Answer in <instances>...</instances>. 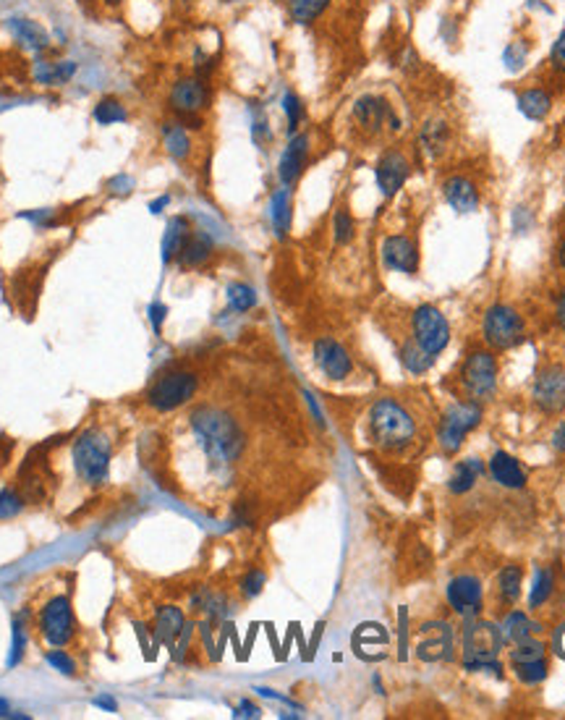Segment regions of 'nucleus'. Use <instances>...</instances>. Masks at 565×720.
Returning <instances> with one entry per match:
<instances>
[{
  "label": "nucleus",
  "instance_id": "f257e3e1",
  "mask_svg": "<svg viewBox=\"0 0 565 720\" xmlns=\"http://www.w3.org/2000/svg\"><path fill=\"white\" fill-rule=\"evenodd\" d=\"M188 424H191L194 438L202 445L205 456L217 469L233 464L241 456L243 433L228 412L217 406H196L188 415Z\"/></svg>",
  "mask_w": 565,
  "mask_h": 720
},
{
  "label": "nucleus",
  "instance_id": "f03ea898",
  "mask_svg": "<svg viewBox=\"0 0 565 720\" xmlns=\"http://www.w3.org/2000/svg\"><path fill=\"white\" fill-rule=\"evenodd\" d=\"M456 650H460L463 670H469V673L495 670V676L503 679L500 652L506 650V637H503V629L497 624L482 621L479 615L466 618V626L460 629Z\"/></svg>",
  "mask_w": 565,
  "mask_h": 720
},
{
  "label": "nucleus",
  "instance_id": "7ed1b4c3",
  "mask_svg": "<svg viewBox=\"0 0 565 720\" xmlns=\"http://www.w3.org/2000/svg\"><path fill=\"white\" fill-rule=\"evenodd\" d=\"M369 438L385 453H404L416 438V422L401 401L385 396L377 398L367 416Z\"/></svg>",
  "mask_w": 565,
  "mask_h": 720
},
{
  "label": "nucleus",
  "instance_id": "20e7f679",
  "mask_svg": "<svg viewBox=\"0 0 565 720\" xmlns=\"http://www.w3.org/2000/svg\"><path fill=\"white\" fill-rule=\"evenodd\" d=\"M215 103V87L210 79H202L196 74H181L176 77L168 92H165V108L173 118H178L191 132L205 129V115Z\"/></svg>",
  "mask_w": 565,
  "mask_h": 720
},
{
  "label": "nucleus",
  "instance_id": "39448f33",
  "mask_svg": "<svg viewBox=\"0 0 565 720\" xmlns=\"http://www.w3.org/2000/svg\"><path fill=\"white\" fill-rule=\"evenodd\" d=\"M74 467L84 485L100 488L110 477V459H113V441L100 427H87L74 441Z\"/></svg>",
  "mask_w": 565,
  "mask_h": 720
},
{
  "label": "nucleus",
  "instance_id": "423d86ee",
  "mask_svg": "<svg viewBox=\"0 0 565 720\" xmlns=\"http://www.w3.org/2000/svg\"><path fill=\"white\" fill-rule=\"evenodd\" d=\"M351 123L353 129L367 139H377L379 134L390 132L398 134L404 129V121L396 111V105L382 92H364L351 103Z\"/></svg>",
  "mask_w": 565,
  "mask_h": 720
},
{
  "label": "nucleus",
  "instance_id": "0eeeda50",
  "mask_svg": "<svg viewBox=\"0 0 565 720\" xmlns=\"http://www.w3.org/2000/svg\"><path fill=\"white\" fill-rule=\"evenodd\" d=\"M482 338L489 349L495 351H508L526 341V320L515 306L497 302L487 306L482 317Z\"/></svg>",
  "mask_w": 565,
  "mask_h": 720
},
{
  "label": "nucleus",
  "instance_id": "6e6552de",
  "mask_svg": "<svg viewBox=\"0 0 565 720\" xmlns=\"http://www.w3.org/2000/svg\"><path fill=\"white\" fill-rule=\"evenodd\" d=\"M196 388H199V378L194 372L176 369V372H168V375L158 378L147 390L144 401L152 412L168 415V412H176L184 404H188L196 396Z\"/></svg>",
  "mask_w": 565,
  "mask_h": 720
},
{
  "label": "nucleus",
  "instance_id": "1a4fd4ad",
  "mask_svg": "<svg viewBox=\"0 0 565 720\" xmlns=\"http://www.w3.org/2000/svg\"><path fill=\"white\" fill-rule=\"evenodd\" d=\"M37 632L48 647H66L74 639L77 621H74V608H71L68 595H53L50 600L40 606Z\"/></svg>",
  "mask_w": 565,
  "mask_h": 720
},
{
  "label": "nucleus",
  "instance_id": "9d476101",
  "mask_svg": "<svg viewBox=\"0 0 565 720\" xmlns=\"http://www.w3.org/2000/svg\"><path fill=\"white\" fill-rule=\"evenodd\" d=\"M411 338L430 354L440 357L451 343V323L445 312L434 305H419L411 312Z\"/></svg>",
  "mask_w": 565,
  "mask_h": 720
},
{
  "label": "nucleus",
  "instance_id": "9b49d317",
  "mask_svg": "<svg viewBox=\"0 0 565 720\" xmlns=\"http://www.w3.org/2000/svg\"><path fill=\"white\" fill-rule=\"evenodd\" d=\"M460 388L466 390L469 401L485 404L497 390V360L492 351L477 349L471 351L460 367Z\"/></svg>",
  "mask_w": 565,
  "mask_h": 720
},
{
  "label": "nucleus",
  "instance_id": "f8f14e48",
  "mask_svg": "<svg viewBox=\"0 0 565 720\" xmlns=\"http://www.w3.org/2000/svg\"><path fill=\"white\" fill-rule=\"evenodd\" d=\"M482 404L477 401H463V404H453L442 419H440V427H437V443L445 453H458L463 448V441L469 438L471 430L479 427L482 422Z\"/></svg>",
  "mask_w": 565,
  "mask_h": 720
},
{
  "label": "nucleus",
  "instance_id": "ddd939ff",
  "mask_svg": "<svg viewBox=\"0 0 565 720\" xmlns=\"http://www.w3.org/2000/svg\"><path fill=\"white\" fill-rule=\"evenodd\" d=\"M508 668L524 687H537L550 676V658L547 644L537 637L515 642L508 652Z\"/></svg>",
  "mask_w": 565,
  "mask_h": 720
},
{
  "label": "nucleus",
  "instance_id": "4468645a",
  "mask_svg": "<svg viewBox=\"0 0 565 720\" xmlns=\"http://www.w3.org/2000/svg\"><path fill=\"white\" fill-rule=\"evenodd\" d=\"M532 404L542 415H563L565 412V367L560 361H550L537 372L532 383Z\"/></svg>",
  "mask_w": 565,
  "mask_h": 720
},
{
  "label": "nucleus",
  "instance_id": "2eb2a0df",
  "mask_svg": "<svg viewBox=\"0 0 565 720\" xmlns=\"http://www.w3.org/2000/svg\"><path fill=\"white\" fill-rule=\"evenodd\" d=\"M416 658L424 663H451L456 658V634L448 621H427L419 626Z\"/></svg>",
  "mask_w": 565,
  "mask_h": 720
},
{
  "label": "nucleus",
  "instance_id": "dca6fc26",
  "mask_svg": "<svg viewBox=\"0 0 565 720\" xmlns=\"http://www.w3.org/2000/svg\"><path fill=\"white\" fill-rule=\"evenodd\" d=\"M411 178V158L404 147H385L375 163V181L379 195L393 199Z\"/></svg>",
  "mask_w": 565,
  "mask_h": 720
},
{
  "label": "nucleus",
  "instance_id": "f3484780",
  "mask_svg": "<svg viewBox=\"0 0 565 720\" xmlns=\"http://www.w3.org/2000/svg\"><path fill=\"white\" fill-rule=\"evenodd\" d=\"M309 158H312V134L309 132H296L291 134L283 152H280V160H278V181L283 187H296V181L304 176V170L309 166Z\"/></svg>",
  "mask_w": 565,
  "mask_h": 720
},
{
  "label": "nucleus",
  "instance_id": "a211bd4d",
  "mask_svg": "<svg viewBox=\"0 0 565 720\" xmlns=\"http://www.w3.org/2000/svg\"><path fill=\"white\" fill-rule=\"evenodd\" d=\"M382 265L393 273L416 276L419 273V247L408 233H387L379 244Z\"/></svg>",
  "mask_w": 565,
  "mask_h": 720
},
{
  "label": "nucleus",
  "instance_id": "6ab92c4d",
  "mask_svg": "<svg viewBox=\"0 0 565 720\" xmlns=\"http://www.w3.org/2000/svg\"><path fill=\"white\" fill-rule=\"evenodd\" d=\"M445 597L451 608L456 610L463 618H477L485 606V587L477 574H458L456 579L448 582Z\"/></svg>",
  "mask_w": 565,
  "mask_h": 720
},
{
  "label": "nucleus",
  "instance_id": "aec40b11",
  "mask_svg": "<svg viewBox=\"0 0 565 720\" xmlns=\"http://www.w3.org/2000/svg\"><path fill=\"white\" fill-rule=\"evenodd\" d=\"M312 354H314L317 369L323 372L327 380H333V383L346 380L351 372H353L351 354L346 351V346L338 343L335 338H317L314 346H312Z\"/></svg>",
  "mask_w": 565,
  "mask_h": 720
},
{
  "label": "nucleus",
  "instance_id": "412c9836",
  "mask_svg": "<svg viewBox=\"0 0 565 720\" xmlns=\"http://www.w3.org/2000/svg\"><path fill=\"white\" fill-rule=\"evenodd\" d=\"M5 32L11 34V40L27 50L32 56H45L53 50V37L50 32L42 27L37 19H29V16H8L5 19Z\"/></svg>",
  "mask_w": 565,
  "mask_h": 720
},
{
  "label": "nucleus",
  "instance_id": "4be33fe9",
  "mask_svg": "<svg viewBox=\"0 0 565 720\" xmlns=\"http://www.w3.org/2000/svg\"><path fill=\"white\" fill-rule=\"evenodd\" d=\"M77 71H79L77 60H71V58H50L48 53L45 56H34L32 68H29L32 82L42 87V89H60V87L71 84L74 77H77Z\"/></svg>",
  "mask_w": 565,
  "mask_h": 720
},
{
  "label": "nucleus",
  "instance_id": "5701e85b",
  "mask_svg": "<svg viewBox=\"0 0 565 720\" xmlns=\"http://www.w3.org/2000/svg\"><path fill=\"white\" fill-rule=\"evenodd\" d=\"M442 199L456 210L458 215H471L482 205V189L469 173H451L442 181Z\"/></svg>",
  "mask_w": 565,
  "mask_h": 720
},
{
  "label": "nucleus",
  "instance_id": "b1692460",
  "mask_svg": "<svg viewBox=\"0 0 565 720\" xmlns=\"http://www.w3.org/2000/svg\"><path fill=\"white\" fill-rule=\"evenodd\" d=\"M160 144L162 152L173 160V163H181L187 166L194 158V150H196V141H194V132L184 126L178 118H165L160 123Z\"/></svg>",
  "mask_w": 565,
  "mask_h": 720
},
{
  "label": "nucleus",
  "instance_id": "393cba45",
  "mask_svg": "<svg viewBox=\"0 0 565 720\" xmlns=\"http://www.w3.org/2000/svg\"><path fill=\"white\" fill-rule=\"evenodd\" d=\"M487 474L495 479V485L506 488V490H524L529 482V471L524 469V464L511 456L508 451H495L489 464H487Z\"/></svg>",
  "mask_w": 565,
  "mask_h": 720
},
{
  "label": "nucleus",
  "instance_id": "a878e982",
  "mask_svg": "<svg viewBox=\"0 0 565 720\" xmlns=\"http://www.w3.org/2000/svg\"><path fill=\"white\" fill-rule=\"evenodd\" d=\"M419 144H422V150L430 158L440 160L451 150V144H453V126H451V121L445 115H432V118H427L424 126L419 129Z\"/></svg>",
  "mask_w": 565,
  "mask_h": 720
},
{
  "label": "nucleus",
  "instance_id": "bb28decb",
  "mask_svg": "<svg viewBox=\"0 0 565 720\" xmlns=\"http://www.w3.org/2000/svg\"><path fill=\"white\" fill-rule=\"evenodd\" d=\"M213 257H215V242H213V236L205 233V231H191L184 250H181L178 260H176V265L184 268V270H202V268H207L213 262Z\"/></svg>",
  "mask_w": 565,
  "mask_h": 720
},
{
  "label": "nucleus",
  "instance_id": "cd10ccee",
  "mask_svg": "<svg viewBox=\"0 0 565 720\" xmlns=\"http://www.w3.org/2000/svg\"><path fill=\"white\" fill-rule=\"evenodd\" d=\"M515 105L518 113L526 115L529 121H544L552 105H555V95L550 87H542V84H532V87H524L518 95H515Z\"/></svg>",
  "mask_w": 565,
  "mask_h": 720
},
{
  "label": "nucleus",
  "instance_id": "c85d7f7f",
  "mask_svg": "<svg viewBox=\"0 0 565 720\" xmlns=\"http://www.w3.org/2000/svg\"><path fill=\"white\" fill-rule=\"evenodd\" d=\"M269 223H272L275 236L280 242H286L291 233V225H294V189L291 187L280 184L269 195Z\"/></svg>",
  "mask_w": 565,
  "mask_h": 720
},
{
  "label": "nucleus",
  "instance_id": "c756f323",
  "mask_svg": "<svg viewBox=\"0 0 565 720\" xmlns=\"http://www.w3.org/2000/svg\"><path fill=\"white\" fill-rule=\"evenodd\" d=\"M191 231H194V228H191V221H188L187 215H173V218L168 221L165 231H162V242H160L162 265H173V262L178 260V254L184 250V244H187Z\"/></svg>",
  "mask_w": 565,
  "mask_h": 720
},
{
  "label": "nucleus",
  "instance_id": "7c9ffc66",
  "mask_svg": "<svg viewBox=\"0 0 565 720\" xmlns=\"http://www.w3.org/2000/svg\"><path fill=\"white\" fill-rule=\"evenodd\" d=\"M485 474L487 464L482 459H474V456L463 459V461H458L453 471H451V477H448V490L453 496H466V493H471L479 485V479H485Z\"/></svg>",
  "mask_w": 565,
  "mask_h": 720
},
{
  "label": "nucleus",
  "instance_id": "2f4dec72",
  "mask_svg": "<svg viewBox=\"0 0 565 720\" xmlns=\"http://www.w3.org/2000/svg\"><path fill=\"white\" fill-rule=\"evenodd\" d=\"M184 629H187V615L178 606H160L155 610V632L168 644L170 652L176 650V642H178Z\"/></svg>",
  "mask_w": 565,
  "mask_h": 720
},
{
  "label": "nucleus",
  "instance_id": "473e14b6",
  "mask_svg": "<svg viewBox=\"0 0 565 720\" xmlns=\"http://www.w3.org/2000/svg\"><path fill=\"white\" fill-rule=\"evenodd\" d=\"M333 3L335 0H286V11L296 27H314L327 16Z\"/></svg>",
  "mask_w": 565,
  "mask_h": 720
},
{
  "label": "nucleus",
  "instance_id": "72a5a7b5",
  "mask_svg": "<svg viewBox=\"0 0 565 720\" xmlns=\"http://www.w3.org/2000/svg\"><path fill=\"white\" fill-rule=\"evenodd\" d=\"M92 121L97 126H103V129L115 126V123H126L129 121V105L118 95H103L92 105Z\"/></svg>",
  "mask_w": 565,
  "mask_h": 720
},
{
  "label": "nucleus",
  "instance_id": "f704fd0d",
  "mask_svg": "<svg viewBox=\"0 0 565 720\" xmlns=\"http://www.w3.org/2000/svg\"><path fill=\"white\" fill-rule=\"evenodd\" d=\"M500 629H503L506 642H511V644L524 642V639L534 637L537 632H542V626H539L537 621H532V615H526L524 610H511L506 615V621L500 624Z\"/></svg>",
  "mask_w": 565,
  "mask_h": 720
},
{
  "label": "nucleus",
  "instance_id": "c9c22d12",
  "mask_svg": "<svg viewBox=\"0 0 565 720\" xmlns=\"http://www.w3.org/2000/svg\"><path fill=\"white\" fill-rule=\"evenodd\" d=\"M555 595V571L552 566H539L532 579V589H529V610L544 608Z\"/></svg>",
  "mask_w": 565,
  "mask_h": 720
},
{
  "label": "nucleus",
  "instance_id": "e433bc0d",
  "mask_svg": "<svg viewBox=\"0 0 565 720\" xmlns=\"http://www.w3.org/2000/svg\"><path fill=\"white\" fill-rule=\"evenodd\" d=\"M521 587H524V569L518 563H508L503 566V571L497 574V597L503 606H515L521 597Z\"/></svg>",
  "mask_w": 565,
  "mask_h": 720
},
{
  "label": "nucleus",
  "instance_id": "4c0bfd02",
  "mask_svg": "<svg viewBox=\"0 0 565 720\" xmlns=\"http://www.w3.org/2000/svg\"><path fill=\"white\" fill-rule=\"evenodd\" d=\"M280 108H283V115H286V132L288 137L301 132V126L306 123V103L304 97L298 95L296 89H286L283 97H280Z\"/></svg>",
  "mask_w": 565,
  "mask_h": 720
},
{
  "label": "nucleus",
  "instance_id": "58836bf2",
  "mask_svg": "<svg viewBox=\"0 0 565 720\" xmlns=\"http://www.w3.org/2000/svg\"><path fill=\"white\" fill-rule=\"evenodd\" d=\"M330 231H333V242L338 247H349L356 239V218L351 215V210L346 205L335 207L333 213V223H330Z\"/></svg>",
  "mask_w": 565,
  "mask_h": 720
},
{
  "label": "nucleus",
  "instance_id": "ea45409f",
  "mask_svg": "<svg viewBox=\"0 0 565 720\" xmlns=\"http://www.w3.org/2000/svg\"><path fill=\"white\" fill-rule=\"evenodd\" d=\"M398 357H401V364H404L408 372H414V375H422V372H427L432 367V357L414 341V338H406L404 343H401V351H398Z\"/></svg>",
  "mask_w": 565,
  "mask_h": 720
},
{
  "label": "nucleus",
  "instance_id": "a19ab883",
  "mask_svg": "<svg viewBox=\"0 0 565 720\" xmlns=\"http://www.w3.org/2000/svg\"><path fill=\"white\" fill-rule=\"evenodd\" d=\"M225 296H228V305H231V309L233 312H251L254 306H257V302H260V296H257V288L254 286H249V283H243V280H233V283H228V288H225Z\"/></svg>",
  "mask_w": 565,
  "mask_h": 720
},
{
  "label": "nucleus",
  "instance_id": "79ce46f5",
  "mask_svg": "<svg viewBox=\"0 0 565 720\" xmlns=\"http://www.w3.org/2000/svg\"><path fill=\"white\" fill-rule=\"evenodd\" d=\"M24 652H27V613H19L11 624V655H8V668H16V665L24 661Z\"/></svg>",
  "mask_w": 565,
  "mask_h": 720
},
{
  "label": "nucleus",
  "instance_id": "37998d69",
  "mask_svg": "<svg viewBox=\"0 0 565 720\" xmlns=\"http://www.w3.org/2000/svg\"><path fill=\"white\" fill-rule=\"evenodd\" d=\"M385 644H387V632L379 624H364L356 629V637H353L356 655H364L367 647H385Z\"/></svg>",
  "mask_w": 565,
  "mask_h": 720
},
{
  "label": "nucleus",
  "instance_id": "c03bdc74",
  "mask_svg": "<svg viewBox=\"0 0 565 720\" xmlns=\"http://www.w3.org/2000/svg\"><path fill=\"white\" fill-rule=\"evenodd\" d=\"M24 508H27V498L22 490H16V488L0 490V522H11V519L22 516Z\"/></svg>",
  "mask_w": 565,
  "mask_h": 720
},
{
  "label": "nucleus",
  "instance_id": "a18cd8bd",
  "mask_svg": "<svg viewBox=\"0 0 565 720\" xmlns=\"http://www.w3.org/2000/svg\"><path fill=\"white\" fill-rule=\"evenodd\" d=\"M251 139L260 150H268L272 141V126H269V115L265 108H254L251 115Z\"/></svg>",
  "mask_w": 565,
  "mask_h": 720
},
{
  "label": "nucleus",
  "instance_id": "49530a36",
  "mask_svg": "<svg viewBox=\"0 0 565 720\" xmlns=\"http://www.w3.org/2000/svg\"><path fill=\"white\" fill-rule=\"evenodd\" d=\"M265 584H268V574L262 569H249L243 574L241 582H239V592H241V597H246V600H254L265 589Z\"/></svg>",
  "mask_w": 565,
  "mask_h": 720
},
{
  "label": "nucleus",
  "instance_id": "de8ad7c7",
  "mask_svg": "<svg viewBox=\"0 0 565 720\" xmlns=\"http://www.w3.org/2000/svg\"><path fill=\"white\" fill-rule=\"evenodd\" d=\"M45 661H48V665H50L53 670L63 673V676H68V679L77 676V661H74L68 652H63V647H50V650L45 652Z\"/></svg>",
  "mask_w": 565,
  "mask_h": 720
},
{
  "label": "nucleus",
  "instance_id": "09e8293b",
  "mask_svg": "<svg viewBox=\"0 0 565 720\" xmlns=\"http://www.w3.org/2000/svg\"><path fill=\"white\" fill-rule=\"evenodd\" d=\"M22 221H29L34 228L40 231H48V228H55L60 218H58V210H50V207H42V210H29V213H19Z\"/></svg>",
  "mask_w": 565,
  "mask_h": 720
},
{
  "label": "nucleus",
  "instance_id": "8fccbe9b",
  "mask_svg": "<svg viewBox=\"0 0 565 720\" xmlns=\"http://www.w3.org/2000/svg\"><path fill=\"white\" fill-rule=\"evenodd\" d=\"M547 68L558 77H565V29L558 34V40L550 48V58H547Z\"/></svg>",
  "mask_w": 565,
  "mask_h": 720
},
{
  "label": "nucleus",
  "instance_id": "3c124183",
  "mask_svg": "<svg viewBox=\"0 0 565 720\" xmlns=\"http://www.w3.org/2000/svg\"><path fill=\"white\" fill-rule=\"evenodd\" d=\"M105 189H108L110 196H129L136 189L134 176H129V173H115L108 184H105Z\"/></svg>",
  "mask_w": 565,
  "mask_h": 720
},
{
  "label": "nucleus",
  "instance_id": "603ef678",
  "mask_svg": "<svg viewBox=\"0 0 565 720\" xmlns=\"http://www.w3.org/2000/svg\"><path fill=\"white\" fill-rule=\"evenodd\" d=\"M147 314H150V323H152V331L160 335L162 333V323H165V317H168V306L162 305V302H155V305H150V309H147Z\"/></svg>",
  "mask_w": 565,
  "mask_h": 720
},
{
  "label": "nucleus",
  "instance_id": "864d4df0",
  "mask_svg": "<svg viewBox=\"0 0 565 720\" xmlns=\"http://www.w3.org/2000/svg\"><path fill=\"white\" fill-rule=\"evenodd\" d=\"M550 445H552V451L565 453V419H560V422L555 424V430H552V435H550Z\"/></svg>",
  "mask_w": 565,
  "mask_h": 720
},
{
  "label": "nucleus",
  "instance_id": "5fc2aeb1",
  "mask_svg": "<svg viewBox=\"0 0 565 720\" xmlns=\"http://www.w3.org/2000/svg\"><path fill=\"white\" fill-rule=\"evenodd\" d=\"M552 652L565 661V624L563 626H558L555 634H552Z\"/></svg>",
  "mask_w": 565,
  "mask_h": 720
},
{
  "label": "nucleus",
  "instance_id": "6e6d98bb",
  "mask_svg": "<svg viewBox=\"0 0 565 720\" xmlns=\"http://www.w3.org/2000/svg\"><path fill=\"white\" fill-rule=\"evenodd\" d=\"M555 323H558V328L565 333V286L560 288L558 299H555Z\"/></svg>",
  "mask_w": 565,
  "mask_h": 720
},
{
  "label": "nucleus",
  "instance_id": "4d7b16f0",
  "mask_svg": "<svg viewBox=\"0 0 565 720\" xmlns=\"http://www.w3.org/2000/svg\"><path fill=\"white\" fill-rule=\"evenodd\" d=\"M260 713H262V710H260L257 705H251V702H246V699H243L241 705L236 707V713H233V715H236V718H260Z\"/></svg>",
  "mask_w": 565,
  "mask_h": 720
},
{
  "label": "nucleus",
  "instance_id": "13d9d810",
  "mask_svg": "<svg viewBox=\"0 0 565 720\" xmlns=\"http://www.w3.org/2000/svg\"><path fill=\"white\" fill-rule=\"evenodd\" d=\"M92 705L100 707V710H105V713H118V702H115L113 697H97Z\"/></svg>",
  "mask_w": 565,
  "mask_h": 720
},
{
  "label": "nucleus",
  "instance_id": "bf43d9fd",
  "mask_svg": "<svg viewBox=\"0 0 565 720\" xmlns=\"http://www.w3.org/2000/svg\"><path fill=\"white\" fill-rule=\"evenodd\" d=\"M168 205H170V195L158 196V199H152V202H150V213H152V215H160Z\"/></svg>",
  "mask_w": 565,
  "mask_h": 720
},
{
  "label": "nucleus",
  "instance_id": "052dcab7",
  "mask_svg": "<svg viewBox=\"0 0 565 720\" xmlns=\"http://www.w3.org/2000/svg\"><path fill=\"white\" fill-rule=\"evenodd\" d=\"M97 5L105 8V11H121L126 5V0H97Z\"/></svg>",
  "mask_w": 565,
  "mask_h": 720
},
{
  "label": "nucleus",
  "instance_id": "680f3d73",
  "mask_svg": "<svg viewBox=\"0 0 565 720\" xmlns=\"http://www.w3.org/2000/svg\"><path fill=\"white\" fill-rule=\"evenodd\" d=\"M555 257H558V268L565 273V236L560 239V244H558V254Z\"/></svg>",
  "mask_w": 565,
  "mask_h": 720
},
{
  "label": "nucleus",
  "instance_id": "e2e57ef3",
  "mask_svg": "<svg viewBox=\"0 0 565 720\" xmlns=\"http://www.w3.org/2000/svg\"><path fill=\"white\" fill-rule=\"evenodd\" d=\"M11 713H14V710H11L8 699H3V697H0V718H11Z\"/></svg>",
  "mask_w": 565,
  "mask_h": 720
},
{
  "label": "nucleus",
  "instance_id": "0e129e2a",
  "mask_svg": "<svg viewBox=\"0 0 565 720\" xmlns=\"http://www.w3.org/2000/svg\"><path fill=\"white\" fill-rule=\"evenodd\" d=\"M173 3H176V5H184V8H188V5H194L196 0H173Z\"/></svg>",
  "mask_w": 565,
  "mask_h": 720
}]
</instances>
